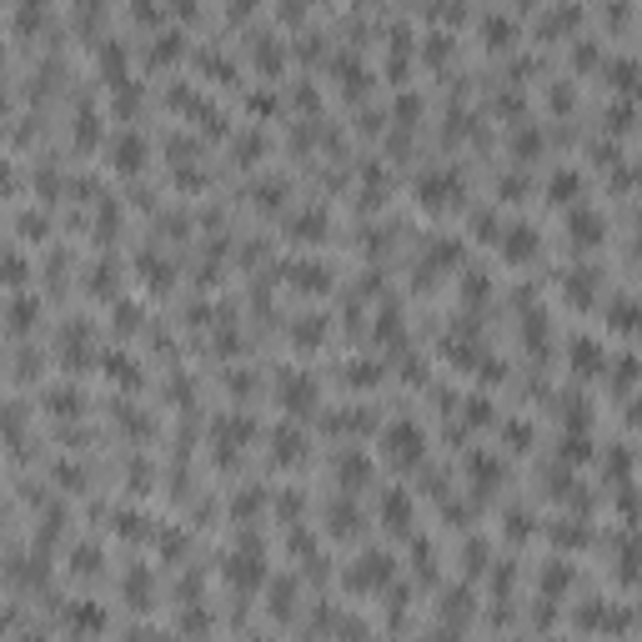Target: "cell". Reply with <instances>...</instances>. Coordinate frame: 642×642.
<instances>
[{
	"label": "cell",
	"instance_id": "6da1fadb",
	"mask_svg": "<svg viewBox=\"0 0 642 642\" xmlns=\"http://www.w3.org/2000/svg\"><path fill=\"white\" fill-rule=\"evenodd\" d=\"M386 452H391V456H407V462H412V456H417V432H412V426H391Z\"/></svg>",
	"mask_w": 642,
	"mask_h": 642
},
{
	"label": "cell",
	"instance_id": "7a4b0ae2",
	"mask_svg": "<svg viewBox=\"0 0 642 642\" xmlns=\"http://www.w3.org/2000/svg\"><path fill=\"white\" fill-rule=\"evenodd\" d=\"M507 251H512V256H527V251H532V231H527V226H522V231H512Z\"/></svg>",
	"mask_w": 642,
	"mask_h": 642
},
{
	"label": "cell",
	"instance_id": "3957f363",
	"mask_svg": "<svg viewBox=\"0 0 642 642\" xmlns=\"http://www.w3.org/2000/svg\"><path fill=\"white\" fill-rule=\"evenodd\" d=\"M572 191H577V176H557L552 181V196H572Z\"/></svg>",
	"mask_w": 642,
	"mask_h": 642
}]
</instances>
